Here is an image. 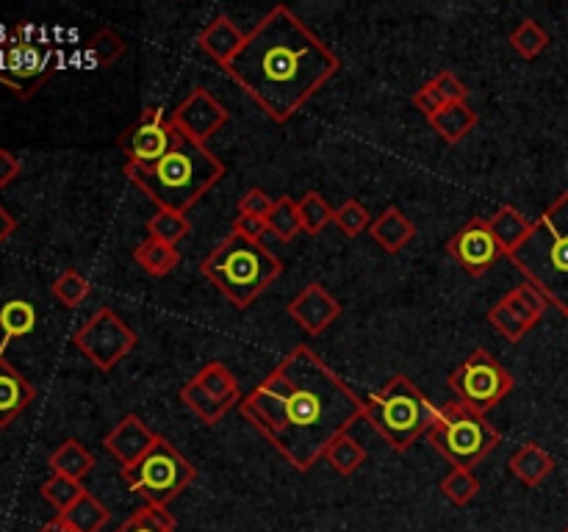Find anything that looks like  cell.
Instances as JSON below:
<instances>
[{"label":"cell","mask_w":568,"mask_h":532,"mask_svg":"<svg viewBox=\"0 0 568 532\" xmlns=\"http://www.w3.org/2000/svg\"><path fill=\"white\" fill-rule=\"evenodd\" d=\"M442 493L449 499L453 504H469L471 499L477 497L480 491V480L475 477L471 469H460V466H453L447 477L442 480Z\"/></svg>","instance_id":"74e56055"},{"label":"cell","mask_w":568,"mask_h":532,"mask_svg":"<svg viewBox=\"0 0 568 532\" xmlns=\"http://www.w3.org/2000/svg\"><path fill=\"white\" fill-rule=\"evenodd\" d=\"M436 413V405L405 375H394L386 386L364 399V419L397 452H405L416 438L427 436Z\"/></svg>","instance_id":"8992f818"},{"label":"cell","mask_w":568,"mask_h":532,"mask_svg":"<svg viewBox=\"0 0 568 532\" xmlns=\"http://www.w3.org/2000/svg\"><path fill=\"white\" fill-rule=\"evenodd\" d=\"M181 399H183V405H186V408L192 410L200 421H203V424H216V421H220L222 416L231 410V405H225V402H220V399L211 397V393L205 391V388L200 386L194 377L181 388Z\"/></svg>","instance_id":"f1b7e54d"},{"label":"cell","mask_w":568,"mask_h":532,"mask_svg":"<svg viewBox=\"0 0 568 532\" xmlns=\"http://www.w3.org/2000/svg\"><path fill=\"white\" fill-rule=\"evenodd\" d=\"M116 532H178V524L164 508L144 504V508H139L136 513L131 515V519L122 521V524L116 526Z\"/></svg>","instance_id":"e575fe53"},{"label":"cell","mask_w":568,"mask_h":532,"mask_svg":"<svg viewBox=\"0 0 568 532\" xmlns=\"http://www.w3.org/2000/svg\"><path fill=\"white\" fill-rule=\"evenodd\" d=\"M458 402L477 413H488L514 391V375L488 349H475L449 377Z\"/></svg>","instance_id":"30bf717a"},{"label":"cell","mask_w":568,"mask_h":532,"mask_svg":"<svg viewBox=\"0 0 568 532\" xmlns=\"http://www.w3.org/2000/svg\"><path fill=\"white\" fill-rule=\"evenodd\" d=\"M272 205H275V200H272L264 188H247V192L239 197L236 208H239V214H244V216H258V219H266L272 211Z\"/></svg>","instance_id":"b9f144b4"},{"label":"cell","mask_w":568,"mask_h":532,"mask_svg":"<svg viewBox=\"0 0 568 532\" xmlns=\"http://www.w3.org/2000/svg\"><path fill=\"white\" fill-rule=\"evenodd\" d=\"M186 233H189L186 214H175V211L159 208L148 219V236L159 238V242L164 244H172V247H178V242H181Z\"/></svg>","instance_id":"d590c367"},{"label":"cell","mask_w":568,"mask_h":532,"mask_svg":"<svg viewBox=\"0 0 568 532\" xmlns=\"http://www.w3.org/2000/svg\"><path fill=\"white\" fill-rule=\"evenodd\" d=\"M37 327V308L28 299H9L0 308V330L6 338H22Z\"/></svg>","instance_id":"4dcf8cb0"},{"label":"cell","mask_w":568,"mask_h":532,"mask_svg":"<svg viewBox=\"0 0 568 532\" xmlns=\"http://www.w3.org/2000/svg\"><path fill=\"white\" fill-rule=\"evenodd\" d=\"M59 515L72 532H100L109 524V508L89 491L70 510H64Z\"/></svg>","instance_id":"d4e9b609"},{"label":"cell","mask_w":568,"mask_h":532,"mask_svg":"<svg viewBox=\"0 0 568 532\" xmlns=\"http://www.w3.org/2000/svg\"><path fill=\"white\" fill-rule=\"evenodd\" d=\"M369 233H372V238H375V242L386 249V253L397 255L399 249H405V244L416 236V227H414V222H410L408 216L397 208V205H388V208L383 211L375 222H372Z\"/></svg>","instance_id":"d6986e66"},{"label":"cell","mask_w":568,"mask_h":532,"mask_svg":"<svg viewBox=\"0 0 568 532\" xmlns=\"http://www.w3.org/2000/svg\"><path fill=\"white\" fill-rule=\"evenodd\" d=\"M430 127L444 139L447 144H458L475 131L477 125V111L469 103H449L438 111L436 116H430Z\"/></svg>","instance_id":"44dd1931"},{"label":"cell","mask_w":568,"mask_h":532,"mask_svg":"<svg viewBox=\"0 0 568 532\" xmlns=\"http://www.w3.org/2000/svg\"><path fill=\"white\" fill-rule=\"evenodd\" d=\"M233 233L250 238V242H261L270 233V225H266V219H258V216L239 214L236 222H233Z\"/></svg>","instance_id":"f6af8a7d"},{"label":"cell","mask_w":568,"mask_h":532,"mask_svg":"<svg viewBox=\"0 0 568 532\" xmlns=\"http://www.w3.org/2000/svg\"><path fill=\"white\" fill-rule=\"evenodd\" d=\"M508 258L549 305L568 314V192L532 222L530 236Z\"/></svg>","instance_id":"277c9868"},{"label":"cell","mask_w":568,"mask_h":532,"mask_svg":"<svg viewBox=\"0 0 568 532\" xmlns=\"http://www.w3.org/2000/svg\"><path fill=\"white\" fill-rule=\"evenodd\" d=\"M181 136L183 133L178 131L175 120H172V111H164L155 105V109L142 111V116L122 133L120 150L125 153L128 164L150 166L164 158Z\"/></svg>","instance_id":"7c38bea8"},{"label":"cell","mask_w":568,"mask_h":532,"mask_svg":"<svg viewBox=\"0 0 568 532\" xmlns=\"http://www.w3.org/2000/svg\"><path fill=\"white\" fill-rule=\"evenodd\" d=\"M564 532H568V526H566V530H564Z\"/></svg>","instance_id":"681fc988"},{"label":"cell","mask_w":568,"mask_h":532,"mask_svg":"<svg viewBox=\"0 0 568 532\" xmlns=\"http://www.w3.org/2000/svg\"><path fill=\"white\" fill-rule=\"evenodd\" d=\"M125 53V42L120 39V33L111 31V28H100L92 39L87 42V48L81 50V64L83 70H98V66H111L120 55Z\"/></svg>","instance_id":"484cf974"},{"label":"cell","mask_w":568,"mask_h":532,"mask_svg":"<svg viewBox=\"0 0 568 532\" xmlns=\"http://www.w3.org/2000/svg\"><path fill=\"white\" fill-rule=\"evenodd\" d=\"M155 441H159V436H155L136 413H131L103 438V447L109 449V452L120 460L122 469H125V466L136 463L142 454H148Z\"/></svg>","instance_id":"2e32d148"},{"label":"cell","mask_w":568,"mask_h":532,"mask_svg":"<svg viewBox=\"0 0 568 532\" xmlns=\"http://www.w3.org/2000/svg\"><path fill=\"white\" fill-rule=\"evenodd\" d=\"M194 380H197L200 386L211 393V397L220 399V402H225V405H231V408L236 402H242V391H239L236 377H233V371L227 369L225 364H220V360H211V364H205L203 369L194 375Z\"/></svg>","instance_id":"4316f807"},{"label":"cell","mask_w":568,"mask_h":532,"mask_svg":"<svg viewBox=\"0 0 568 532\" xmlns=\"http://www.w3.org/2000/svg\"><path fill=\"white\" fill-rule=\"evenodd\" d=\"M433 86L438 89V94H442V100L444 103H464L466 98H469V89H466V83L460 81L458 75H455V72H449V70H444V72H438L436 78H433Z\"/></svg>","instance_id":"7bdbcfd3"},{"label":"cell","mask_w":568,"mask_h":532,"mask_svg":"<svg viewBox=\"0 0 568 532\" xmlns=\"http://www.w3.org/2000/svg\"><path fill=\"white\" fill-rule=\"evenodd\" d=\"M288 316L303 327L308 336H320L342 316V305L322 283H308L297 297L288 303Z\"/></svg>","instance_id":"9a60e30c"},{"label":"cell","mask_w":568,"mask_h":532,"mask_svg":"<svg viewBox=\"0 0 568 532\" xmlns=\"http://www.w3.org/2000/svg\"><path fill=\"white\" fill-rule=\"evenodd\" d=\"M72 344L92 360L98 369L111 371L120 360H125L139 344L136 330L122 321V316L111 308H98L92 319L72 336Z\"/></svg>","instance_id":"8fae6325"},{"label":"cell","mask_w":568,"mask_h":532,"mask_svg":"<svg viewBox=\"0 0 568 532\" xmlns=\"http://www.w3.org/2000/svg\"><path fill=\"white\" fill-rule=\"evenodd\" d=\"M33 397L37 391L31 382L0 355V430H6L33 402Z\"/></svg>","instance_id":"ac0fdd59"},{"label":"cell","mask_w":568,"mask_h":532,"mask_svg":"<svg viewBox=\"0 0 568 532\" xmlns=\"http://www.w3.org/2000/svg\"><path fill=\"white\" fill-rule=\"evenodd\" d=\"M444 105H447V103H444L442 94H438V89L433 86L430 81H427L425 86H422L419 92L414 94V109L419 111V114H425L427 120H430V116H436L438 111L444 109Z\"/></svg>","instance_id":"ee69618b"},{"label":"cell","mask_w":568,"mask_h":532,"mask_svg":"<svg viewBox=\"0 0 568 532\" xmlns=\"http://www.w3.org/2000/svg\"><path fill=\"white\" fill-rule=\"evenodd\" d=\"M37 28L20 22L0 37V83L28 100L53 75V55L33 42Z\"/></svg>","instance_id":"9c48e42d"},{"label":"cell","mask_w":568,"mask_h":532,"mask_svg":"<svg viewBox=\"0 0 568 532\" xmlns=\"http://www.w3.org/2000/svg\"><path fill=\"white\" fill-rule=\"evenodd\" d=\"M508 42H510V48H514L516 53L521 55V59H538V55H541L544 50H547L549 33L544 31L541 22L521 20L519 25H516L514 31H510Z\"/></svg>","instance_id":"1f68e13d"},{"label":"cell","mask_w":568,"mask_h":532,"mask_svg":"<svg viewBox=\"0 0 568 532\" xmlns=\"http://www.w3.org/2000/svg\"><path fill=\"white\" fill-rule=\"evenodd\" d=\"M488 321H491V325L497 327L499 336H503L505 341H510V344L521 341V338L530 332L525 327V321H521L519 316H516L514 310H510L505 303H497L491 310H488Z\"/></svg>","instance_id":"60d3db41"},{"label":"cell","mask_w":568,"mask_h":532,"mask_svg":"<svg viewBox=\"0 0 568 532\" xmlns=\"http://www.w3.org/2000/svg\"><path fill=\"white\" fill-rule=\"evenodd\" d=\"M338 59L292 9L275 6L253 31L225 72L272 116L288 122L333 75Z\"/></svg>","instance_id":"7a4b0ae2"},{"label":"cell","mask_w":568,"mask_h":532,"mask_svg":"<svg viewBox=\"0 0 568 532\" xmlns=\"http://www.w3.org/2000/svg\"><path fill=\"white\" fill-rule=\"evenodd\" d=\"M427 438H430L433 447L449 463L460 466V469H471L475 463H480L503 441V436L486 419V413H477V410L466 408L458 399L438 408L436 421L427 430Z\"/></svg>","instance_id":"52a82bcc"},{"label":"cell","mask_w":568,"mask_h":532,"mask_svg":"<svg viewBox=\"0 0 568 532\" xmlns=\"http://www.w3.org/2000/svg\"><path fill=\"white\" fill-rule=\"evenodd\" d=\"M244 39H247V33H244L242 28L231 20V17L220 14V17H214V20H211L203 31H200L197 44L203 53H209L211 59L216 61V64L225 66L227 61L239 53V48L244 44Z\"/></svg>","instance_id":"e0dca14e"},{"label":"cell","mask_w":568,"mask_h":532,"mask_svg":"<svg viewBox=\"0 0 568 532\" xmlns=\"http://www.w3.org/2000/svg\"><path fill=\"white\" fill-rule=\"evenodd\" d=\"M488 227H491V233L497 236L505 255H510L527 236H530L532 222L527 219L519 208H514V205H499L497 214L488 216Z\"/></svg>","instance_id":"7402d4cb"},{"label":"cell","mask_w":568,"mask_h":532,"mask_svg":"<svg viewBox=\"0 0 568 532\" xmlns=\"http://www.w3.org/2000/svg\"><path fill=\"white\" fill-rule=\"evenodd\" d=\"M194 477H197V469L161 436L148 454L122 469L128 491L139 493L153 508H166Z\"/></svg>","instance_id":"ba28073f"},{"label":"cell","mask_w":568,"mask_h":532,"mask_svg":"<svg viewBox=\"0 0 568 532\" xmlns=\"http://www.w3.org/2000/svg\"><path fill=\"white\" fill-rule=\"evenodd\" d=\"M297 211L300 222H303V231L308 233V236H316V233H322L331 225L333 211L336 208H331V203H327L320 192H305L303 200H297Z\"/></svg>","instance_id":"836d02e7"},{"label":"cell","mask_w":568,"mask_h":532,"mask_svg":"<svg viewBox=\"0 0 568 532\" xmlns=\"http://www.w3.org/2000/svg\"><path fill=\"white\" fill-rule=\"evenodd\" d=\"M499 303L508 305V308L514 310L521 321H525L527 330H532V327L541 321L544 310H547V305H549L547 297H544L536 286H530V283H525V286H516L514 291L505 294Z\"/></svg>","instance_id":"83f0119b"},{"label":"cell","mask_w":568,"mask_h":532,"mask_svg":"<svg viewBox=\"0 0 568 532\" xmlns=\"http://www.w3.org/2000/svg\"><path fill=\"white\" fill-rule=\"evenodd\" d=\"M48 466H50V469H53V474L70 477V480L81 482L83 477H87L89 471H92L94 458H92V452H89V449L83 447L81 441H75V438H67V441L61 443V447L55 449L53 454H50Z\"/></svg>","instance_id":"cb8c5ba5"},{"label":"cell","mask_w":568,"mask_h":532,"mask_svg":"<svg viewBox=\"0 0 568 532\" xmlns=\"http://www.w3.org/2000/svg\"><path fill=\"white\" fill-rule=\"evenodd\" d=\"M266 225H270V233H275L281 242H292L297 233H303V222H300L297 200H292V197L275 200L270 216H266Z\"/></svg>","instance_id":"d6a6232c"},{"label":"cell","mask_w":568,"mask_h":532,"mask_svg":"<svg viewBox=\"0 0 568 532\" xmlns=\"http://www.w3.org/2000/svg\"><path fill=\"white\" fill-rule=\"evenodd\" d=\"M87 493V488L81 485L78 480H70V477H61V474H53L48 482L42 485V497L44 502L53 504L59 513H64V510H70L72 504L78 502V499Z\"/></svg>","instance_id":"ab89813d"},{"label":"cell","mask_w":568,"mask_h":532,"mask_svg":"<svg viewBox=\"0 0 568 532\" xmlns=\"http://www.w3.org/2000/svg\"><path fill=\"white\" fill-rule=\"evenodd\" d=\"M14 231H17V219L3 208V205H0V244L9 242V236Z\"/></svg>","instance_id":"7dc6e473"},{"label":"cell","mask_w":568,"mask_h":532,"mask_svg":"<svg viewBox=\"0 0 568 532\" xmlns=\"http://www.w3.org/2000/svg\"><path fill=\"white\" fill-rule=\"evenodd\" d=\"M20 172H22L20 158H17V155L11 153V150L0 147V188L11 186V183H14L17 177H20Z\"/></svg>","instance_id":"bcb514c9"},{"label":"cell","mask_w":568,"mask_h":532,"mask_svg":"<svg viewBox=\"0 0 568 532\" xmlns=\"http://www.w3.org/2000/svg\"><path fill=\"white\" fill-rule=\"evenodd\" d=\"M50 291H53V297L59 299L61 305H67V308H78V305L87 303L92 286H89V280L81 275V272L70 266V269H64L59 277H55Z\"/></svg>","instance_id":"8d00e7d4"},{"label":"cell","mask_w":568,"mask_h":532,"mask_svg":"<svg viewBox=\"0 0 568 532\" xmlns=\"http://www.w3.org/2000/svg\"><path fill=\"white\" fill-rule=\"evenodd\" d=\"M242 413L294 469L308 471L364 416V399L314 349L294 347L242 399Z\"/></svg>","instance_id":"6da1fadb"},{"label":"cell","mask_w":568,"mask_h":532,"mask_svg":"<svg viewBox=\"0 0 568 532\" xmlns=\"http://www.w3.org/2000/svg\"><path fill=\"white\" fill-rule=\"evenodd\" d=\"M447 253L464 266V272L480 277L503 258L505 249L499 247L497 236H494L491 227H488V219L477 216V219H471L469 225H464L453 238H449Z\"/></svg>","instance_id":"4fadbf2b"},{"label":"cell","mask_w":568,"mask_h":532,"mask_svg":"<svg viewBox=\"0 0 568 532\" xmlns=\"http://www.w3.org/2000/svg\"><path fill=\"white\" fill-rule=\"evenodd\" d=\"M125 177L159 208L186 214L211 186L225 177V164L205 144L181 136L175 147L155 164H125Z\"/></svg>","instance_id":"3957f363"},{"label":"cell","mask_w":568,"mask_h":532,"mask_svg":"<svg viewBox=\"0 0 568 532\" xmlns=\"http://www.w3.org/2000/svg\"><path fill=\"white\" fill-rule=\"evenodd\" d=\"M510 471H514L525 485L536 488L555 471V458L547 449L538 447V443H521V447L510 454Z\"/></svg>","instance_id":"ffe728a7"},{"label":"cell","mask_w":568,"mask_h":532,"mask_svg":"<svg viewBox=\"0 0 568 532\" xmlns=\"http://www.w3.org/2000/svg\"><path fill=\"white\" fill-rule=\"evenodd\" d=\"M325 460L333 466V469L338 471V474L349 477L366 463V449L361 447V441H355L349 432H344V436H338L336 441L327 447Z\"/></svg>","instance_id":"f546056e"},{"label":"cell","mask_w":568,"mask_h":532,"mask_svg":"<svg viewBox=\"0 0 568 532\" xmlns=\"http://www.w3.org/2000/svg\"><path fill=\"white\" fill-rule=\"evenodd\" d=\"M39 532H72V530L64 524V519H61V515H55V519H50Z\"/></svg>","instance_id":"c3c4849f"},{"label":"cell","mask_w":568,"mask_h":532,"mask_svg":"<svg viewBox=\"0 0 568 532\" xmlns=\"http://www.w3.org/2000/svg\"><path fill=\"white\" fill-rule=\"evenodd\" d=\"M566 316H568V314H566Z\"/></svg>","instance_id":"f907efd6"},{"label":"cell","mask_w":568,"mask_h":532,"mask_svg":"<svg viewBox=\"0 0 568 532\" xmlns=\"http://www.w3.org/2000/svg\"><path fill=\"white\" fill-rule=\"evenodd\" d=\"M172 120H175L178 131H181L183 136L205 144L214 133H220V127L227 122V109L209 92V89L197 86L175 105Z\"/></svg>","instance_id":"5bb4252c"},{"label":"cell","mask_w":568,"mask_h":532,"mask_svg":"<svg viewBox=\"0 0 568 532\" xmlns=\"http://www.w3.org/2000/svg\"><path fill=\"white\" fill-rule=\"evenodd\" d=\"M281 260L261 242L227 233L203 258L200 272L231 299L236 308L253 305L281 275Z\"/></svg>","instance_id":"5b68a950"},{"label":"cell","mask_w":568,"mask_h":532,"mask_svg":"<svg viewBox=\"0 0 568 532\" xmlns=\"http://www.w3.org/2000/svg\"><path fill=\"white\" fill-rule=\"evenodd\" d=\"M333 225L344 233V236L355 238L372 227V216L361 200H344L336 211H333Z\"/></svg>","instance_id":"f35d334b"},{"label":"cell","mask_w":568,"mask_h":532,"mask_svg":"<svg viewBox=\"0 0 568 532\" xmlns=\"http://www.w3.org/2000/svg\"><path fill=\"white\" fill-rule=\"evenodd\" d=\"M133 260L142 266L144 275L150 277H164L181 264V253L172 244L159 242V238H144L136 249H133Z\"/></svg>","instance_id":"603a6c76"}]
</instances>
